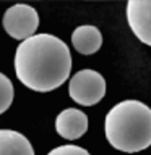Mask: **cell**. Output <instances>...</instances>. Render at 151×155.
I'll return each mask as SVG.
<instances>
[{"label":"cell","instance_id":"4","mask_svg":"<svg viewBox=\"0 0 151 155\" xmlns=\"http://www.w3.org/2000/svg\"><path fill=\"white\" fill-rule=\"evenodd\" d=\"M2 26L12 39L23 42L29 37L36 36L39 26V15L31 5L18 3L10 7L3 13Z\"/></svg>","mask_w":151,"mask_h":155},{"label":"cell","instance_id":"5","mask_svg":"<svg viewBox=\"0 0 151 155\" xmlns=\"http://www.w3.org/2000/svg\"><path fill=\"white\" fill-rule=\"evenodd\" d=\"M127 23L135 37L151 47V0H130L127 3Z\"/></svg>","mask_w":151,"mask_h":155},{"label":"cell","instance_id":"1","mask_svg":"<svg viewBox=\"0 0 151 155\" xmlns=\"http://www.w3.org/2000/svg\"><path fill=\"white\" fill-rule=\"evenodd\" d=\"M15 74L34 92H52L60 87L72 71L70 48L52 34H36L15 52Z\"/></svg>","mask_w":151,"mask_h":155},{"label":"cell","instance_id":"10","mask_svg":"<svg viewBox=\"0 0 151 155\" xmlns=\"http://www.w3.org/2000/svg\"><path fill=\"white\" fill-rule=\"evenodd\" d=\"M47 155H91V153L86 149L80 147V145L65 144V145H58V147L52 149Z\"/></svg>","mask_w":151,"mask_h":155},{"label":"cell","instance_id":"7","mask_svg":"<svg viewBox=\"0 0 151 155\" xmlns=\"http://www.w3.org/2000/svg\"><path fill=\"white\" fill-rule=\"evenodd\" d=\"M72 45L81 55H93L102 45V34L93 24L78 26L72 32Z\"/></svg>","mask_w":151,"mask_h":155},{"label":"cell","instance_id":"9","mask_svg":"<svg viewBox=\"0 0 151 155\" xmlns=\"http://www.w3.org/2000/svg\"><path fill=\"white\" fill-rule=\"evenodd\" d=\"M13 95H15V91H13L12 81L8 79V76L0 73V115L5 113L12 107Z\"/></svg>","mask_w":151,"mask_h":155},{"label":"cell","instance_id":"2","mask_svg":"<svg viewBox=\"0 0 151 155\" xmlns=\"http://www.w3.org/2000/svg\"><path fill=\"white\" fill-rule=\"evenodd\" d=\"M106 139L114 149L135 153L151 145V108L140 100H122L107 111Z\"/></svg>","mask_w":151,"mask_h":155},{"label":"cell","instance_id":"8","mask_svg":"<svg viewBox=\"0 0 151 155\" xmlns=\"http://www.w3.org/2000/svg\"><path fill=\"white\" fill-rule=\"evenodd\" d=\"M0 155H34V149L24 134L15 129H0Z\"/></svg>","mask_w":151,"mask_h":155},{"label":"cell","instance_id":"6","mask_svg":"<svg viewBox=\"0 0 151 155\" xmlns=\"http://www.w3.org/2000/svg\"><path fill=\"white\" fill-rule=\"evenodd\" d=\"M55 131L67 140L80 139L88 131V116L78 108H65L55 118Z\"/></svg>","mask_w":151,"mask_h":155},{"label":"cell","instance_id":"3","mask_svg":"<svg viewBox=\"0 0 151 155\" xmlns=\"http://www.w3.org/2000/svg\"><path fill=\"white\" fill-rule=\"evenodd\" d=\"M68 95L81 107L99 104L106 95V79L96 70H80L68 81Z\"/></svg>","mask_w":151,"mask_h":155}]
</instances>
